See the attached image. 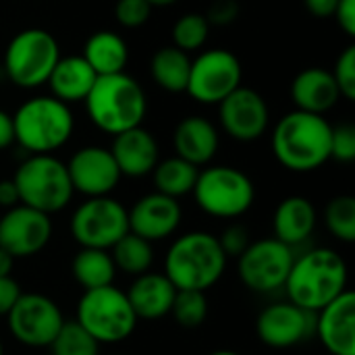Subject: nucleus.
<instances>
[{
  "mask_svg": "<svg viewBox=\"0 0 355 355\" xmlns=\"http://www.w3.org/2000/svg\"><path fill=\"white\" fill-rule=\"evenodd\" d=\"M283 289L291 304L310 314H318L347 291V264L335 250H310L293 260Z\"/></svg>",
  "mask_w": 355,
  "mask_h": 355,
  "instance_id": "obj_1",
  "label": "nucleus"
},
{
  "mask_svg": "<svg viewBox=\"0 0 355 355\" xmlns=\"http://www.w3.org/2000/svg\"><path fill=\"white\" fill-rule=\"evenodd\" d=\"M333 125L322 114L304 110L287 112L272 131L277 160L293 173H312L331 160Z\"/></svg>",
  "mask_w": 355,
  "mask_h": 355,
  "instance_id": "obj_2",
  "label": "nucleus"
},
{
  "mask_svg": "<svg viewBox=\"0 0 355 355\" xmlns=\"http://www.w3.org/2000/svg\"><path fill=\"white\" fill-rule=\"evenodd\" d=\"M227 260L218 237L206 231H191L177 237L168 248L164 275L177 289L208 291L223 279Z\"/></svg>",
  "mask_w": 355,
  "mask_h": 355,
  "instance_id": "obj_3",
  "label": "nucleus"
},
{
  "mask_svg": "<svg viewBox=\"0 0 355 355\" xmlns=\"http://www.w3.org/2000/svg\"><path fill=\"white\" fill-rule=\"evenodd\" d=\"M83 102L94 125L110 135L139 127L148 112L144 87L125 71L100 75Z\"/></svg>",
  "mask_w": 355,
  "mask_h": 355,
  "instance_id": "obj_4",
  "label": "nucleus"
},
{
  "mask_svg": "<svg viewBox=\"0 0 355 355\" xmlns=\"http://www.w3.org/2000/svg\"><path fill=\"white\" fill-rule=\"evenodd\" d=\"M15 141L29 154H52L62 148L75 129L69 104L54 96H35L12 114Z\"/></svg>",
  "mask_w": 355,
  "mask_h": 355,
  "instance_id": "obj_5",
  "label": "nucleus"
},
{
  "mask_svg": "<svg viewBox=\"0 0 355 355\" xmlns=\"http://www.w3.org/2000/svg\"><path fill=\"white\" fill-rule=\"evenodd\" d=\"M21 204L48 216L64 210L73 200V183L67 164L52 154H31L12 177Z\"/></svg>",
  "mask_w": 355,
  "mask_h": 355,
  "instance_id": "obj_6",
  "label": "nucleus"
},
{
  "mask_svg": "<svg viewBox=\"0 0 355 355\" xmlns=\"http://www.w3.org/2000/svg\"><path fill=\"white\" fill-rule=\"evenodd\" d=\"M77 322L102 345L129 339L137 327V316L127 293L114 285L83 291L77 304Z\"/></svg>",
  "mask_w": 355,
  "mask_h": 355,
  "instance_id": "obj_7",
  "label": "nucleus"
},
{
  "mask_svg": "<svg viewBox=\"0 0 355 355\" xmlns=\"http://www.w3.org/2000/svg\"><path fill=\"white\" fill-rule=\"evenodd\" d=\"M58 58L60 46L56 37L46 29L29 27L8 42L4 52V71L17 87L35 89L48 83Z\"/></svg>",
  "mask_w": 355,
  "mask_h": 355,
  "instance_id": "obj_8",
  "label": "nucleus"
},
{
  "mask_svg": "<svg viewBox=\"0 0 355 355\" xmlns=\"http://www.w3.org/2000/svg\"><path fill=\"white\" fill-rule=\"evenodd\" d=\"M191 193L202 212L227 220L243 216L256 200L252 179L233 166H208L200 171Z\"/></svg>",
  "mask_w": 355,
  "mask_h": 355,
  "instance_id": "obj_9",
  "label": "nucleus"
},
{
  "mask_svg": "<svg viewBox=\"0 0 355 355\" xmlns=\"http://www.w3.org/2000/svg\"><path fill=\"white\" fill-rule=\"evenodd\" d=\"M129 233L127 208L110 196L87 198L71 216V235L81 248L110 250Z\"/></svg>",
  "mask_w": 355,
  "mask_h": 355,
  "instance_id": "obj_10",
  "label": "nucleus"
},
{
  "mask_svg": "<svg viewBox=\"0 0 355 355\" xmlns=\"http://www.w3.org/2000/svg\"><path fill=\"white\" fill-rule=\"evenodd\" d=\"M237 260L239 279L248 289L256 293H272L285 287L295 254L293 248L277 237H266L252 241Z\"/></svg>",
  "mask_w": 355,
  "mask_h": 355,
  "instance_id": "obj_11",
  "label": "nucleus"
},
{
  "mask_svg": "<svg viewBox=\"0 0 355 355\" xmlns=\"http://www.w3.org/2000/svg\"><path fill=\"white\" fill-rule=\"evenodd\" d=\"M241 62L231 50H206L191 60L185 92L200 104H220L241 85Z\"/></svg>",
  "mask_w": 355,
  "mask_h": 355,
  "instance_id": "obj_12",
  "label": "nucleus"
},
{
  "mask_svg": "<svg viewBox=\"0 0 355 355\" xmlns=\"http://www.w3.org/2000/svg\"><path fill=\"white\" fill-rule=\"evenodd\" d=\"M10 335L25 347H50L58 335L64 316L56 302L42 293H21L6 314Z\"/></svg>",
  "mask_w": 355,
  "mask_h": 355,
  "instance_id": "obj_13",
  "label": "nucleus"
},
{
  "mask_svg": "<svg viewBox=\"0 0 355 355\" xmlns=\"http://www.w3.org/2000/svg\"><path fill=\"white\" fill-rule=\"evenodd\" d=\"M52 239V220L48 214L25 204L12 206L0 218V248L12 258L40 254Z\"/></svg>",
  "mask_w": 355,
  "mask_h": 355,
  "instance_id": "obj_14",
  "label": "nucleus"
},
{
  "mask_svg": "<svg viewBox=\"0 0 355 355\" xmlns=\"http://www.w3.org/2000/svg\"><path fill=\"white\" fill-rule=\"evenodd\" d=\"M218 119L229 137L254 141L266 133L270 112L266 100L256 89L239 85L218 104Z\"/></svg>",
  "mask_w": 355,
  "mask_h": 355,
  "instance_id": "obj_15",
  "label": "nucleus"
},
{
  "mask_svg": "<svg viewBox=\"0 0 355 355\" xmlns=\"http://www.w3.org/2000/svg\"><path fill=\"white\" fill-rule=\"evenodd\" d=\"M67 171L73 189L85 198L110 196L123 177L110 150L102 146H85L77 150L67 162Z\"/></svg>",
  "mask_w": 355,
  "mask_h": 355,
  "instance_id": "obj_16",
  "label": "nucleus"
},
{
  "mask_svg": "<svg viewBox=\"0 0 355 355\" xmlns=\"http://www.w3.org/2000/svg\"><path fill=\"white\" fill-rule=\"evenodd\" d=\"M312 322L314 320L310 312L291 302H279L260 312L256 320V333L266 347L289 349L300 345L310 335L314 329Z\"/></svg>",
  "mask_w": 355,
  "mask_h": 355,
  "instance_id": "obj_17",
  "label": "nucleus"
},
{
  "mask_svg": "<svg viewBox=\"0 0 355 355\" xmlns=\"http://www.w3.org/2000/svg\"><path fill=\"white\" fill-rule=\"evenodd\" d=\"M127 216H129V231L154 243L171 237L179 229L183 212L179 200L154 191L139 198L133 204V208L127 210Z\"/></svg>",
  "mask_w": 355,
  "mask_h": 355,
  "instance_id": "obj_18",
  "label": "nucleus"
},
{
  "mask_svg": "<svg viewBox=\"0 0 355 355\" xmlns=\"http://www.w3.org/2000/svg\"><path fill=\"white\" fill-rule=\"evenodd\" d=\"M320 343L331 355H355V295L343 291L318 312L314 324Z\"/></svg>",
  "mask_w": 355,
  "mask_h": 355,
  "instance_id": "obj_19",
  "label": "nucleus"
},
{
  "mask_svg": "<svg viewBox=\"0 0 355 355\" xmlns=\"http://www.w3.org/2000/svg\"><path fill=\"white\" fill-rule=\"evenodd\" d=\"M110 154L121 175L131 179L152 175L154 166L160 160V148L156 137L141 125L114 135Z\"/></svg>",
  "mask_w": 355,
  "mask_h": 355,
  "instance_id": "obj_20",
  "label": "nucleus"
},
{
  "mask_svg": "<svg viewBox=\"0 0 355 355\" xmlns=\"http://www.w3.org/2000/svg\"><path fill=\"white\" fill-rule=\"evenodd\" d=\"M177 287L164 272H144L135 277L127 291V300L137 320H160L171 314Z\"/></svg>",
  "mask_w": 355,
  "mask_h": 355,
  "instance_id": "obj_21",
  "label": "nucleus"
},
{
  "mask_svg": "<svg viewBox=\"0 0 355 355\" xmlns=\"http://www.w3.org/2000/svg\"><path fill=\"white\" fill-rule=\"evenodd\" d=\"M291 98L297 110L312 114H327L341 98L339 87L331 71L310 67L297 73L291 83Z\"/></svg>",
  "mask_w": 355,
  "mask_h": 355,
  "instance_id": "obj_22",
  "label": "nucleus"
},
{
  "mask_svg": "<svg viewBox=\"0 0 355 355\" xmlns=\"http://www.w3.org/2000/svg\"><path fill=\"white\" fill-rule=\"evenodd\" d=\"M173 144L179 158L200 168L216 156L220 137H218V129L208 119L187 116L177 125Z\"/></svg>",
  "mask_w": 355,
  "mask_h": 355,
  "instance_id": "obj_23",
  "label": "nucleus"
},
{
  "mask_svg": "<svg viewBox=\"0 0 355 355\" xmlns=\"http://www.w3.org/2000/svg\"><path fill=\"white\" fill-rule=\"evenodd\" d=\"M316 220H318L316 208L308 198L304 196L285 198L275 210V218H272L275 237L287 243L289 248L302 245L312 237L316 229Z\"/></svg>",
  "mask_w": 355,
  "mask_h": 355,
  "instance_id": "obj_24",
  "label": "nucleus"
},
{
  "mask_svg": "<svg viewBox=\"0 0 355 355\" xmlns=\"http://www.w3.org/2000/svg\"><path fill=\"white\" fill-rule=\"evenodd\" d=\"M96 79H98L96 71L81 54L64 56V58L60 56L48 77V85L54 98H58L64 104H73V102H83L87 98Z\"/></svg>",
  "mask_w": 355,
  "mask_h": 355,
  "instance_id": "obj_25",
  "label": "nucleus"
},
{
  "mask_svg": "<svg viewBox=\"0 0 355 355\" xmlns=\"http://www.w3.org/2000/svg\"><path fill=\"white\" fill-rule=\"evenodd\" d=\"M81 56L89 62V67L96 71L98 77L114 75L125 71L129 60V48L119 33L102 29L87 37Z\"/></svg>",
  "mask_w": 355,
  "mask_h": 355,
  "instance_id": "obj_26",
  "label": "nucleus"
},
{
  "mask_svg": "<svg viewBox=\"0 0 355 355\" xmlns=\"http://www.w3.org/2000/svg\"><path fill=\"white\" fill-rule=\"evenodd\" d=\"M189 69H191L189 54L179 50L177 46L160 48L150 60L152 79L158 83V87L171 94H181L187 89Z\"/></svg>",
  "mask_w": 355,
  "mask_h": 355,
  "instance_id": "obj_27",
  "label": "nucleus"
},
{
  "mask_svg": "<svg viewBox=\"0 0 355 355\" xmlns=\"http://www.w3.org/2000/svg\"><path fill=\"white\" fill-rule=\"evenodd\" d=\"M71 275L73 279L87 291L98 289L114 283L116 266L112 262V256L108 250H96V248H81L71 262Z\"/></svg>",
  "mask_w": 355,
  "mask_h": 355,
  "instance_id": "obj_28",
  "label": "nucleus"
},
{
  "mask_svg": "<svg viewBox=\"0 0 355 355\" xmlns=\"http://www.w3.org/2000/svg\"><path fill=\"white\" fill-rule=\"evenodd\" d=\"M198 173H200L198 166H193L191 162L179 156H173L166 160H158V164L152 171V179H154V187L158 193L179 200L193 191Z\"/></svg>",
  "mask_w": 355,
  "mask_h": 355,
  "instance_id": "obj_29",
  "label": "nucleus"
},
{
  "mask_svg": "<svg viewBox=\"0 0 355 355\" xmlns=\"http://www.w3.org/2000/svg\"><path fill=\"white\" fill-rule=\"evenodd\" d=\"M112 262L116 270H123L127 275L139 277L148 272L154 264V248L148 239L135 235V233H125L112 248H110Z\"/></svg>",
  "mask_w": 355,
  "mask_h": 355,
  "instance_id": "obj_30",
  "label": "nucleus"
},
{
  "mask_svg": "<svg viewBox=\"0 0 355 355\" xmlns=\"http://www.w3.org/2000/svg\"><path fill=\"white\" fill-rule=\"evenodd\" d=\"M50 349L52 355H100V343L77 320H64Z\"/></svg>",
  "mask_w": 355,
  "mask_h": 355,
  "instance_id": "obj_31",
  "label": "nucleus"
},
{
  "mask_svg": "<svg viewBox=\"0 0 355 355\" xmlns=\"http://www.w3.org/2000/svg\"><path fill=\"white\" fill-rule=\"evenodd\" d=\"M324 223L333 237L343 243L355 241V200L352 196H337L327 204Z\"/></svg>",
  "mask_w": 355,
  "mask_h": 355,
  "instance_id": "obj_32",
  "label": "nucleus"
},
{
  "mask_svg": "<svg viewBox=\"0 0 355 355\" xmlns=\"http://www.w3.org/2000/svg\"><path fill=\"white\" fill-rule=\"evenodd\" d=\"M173 318L183 329H198L208 318V297L204 291H191V289H177L173 308Z\"/></svg>",
  "mask_w": 355,
  "mask_h": 355,
  "instance_id": "obj_33",
  "label": "nucleus"
},
{
  "mask_svg": "<svg viewBox=\"0 0 355 355\" xmlns=\"http://www.w3.org/2000/svg\"><path fill=\"white\" fill-rule=\"evenodd\" d=\"M210 33V23L202 12H187L173 25V46L183 52L200 50Z\"/></svg>",
  "mask_w": 355,
  "mask_h": 355,
  "instance_id": "obj_34",
  "label": "nucleus"
},
{
  "mask_svg": "<svg viewBox=\"0 0 355 355\" xmlns=\"http://www.w3.org/2000/svg\"><path fill=\"white\" fill-rule=\"evenodd\" d=\"M335 83L339 87L341 98L355 100V46H347L335 60V69L331 71Z\"/></svg>",
  "mask_w": 355,
  "mask_h": 355,
  "instance_id": "obj_35",
  "label": "nucleus"
},
{
  "mask_svg": "<svg viewBox=\"0 0 355 355\" xmlns=\"http://www.w3.org/2000/svg\"><path fill=\"white\" fill-rule=\"evenodd\" d=\"M152 4L148 0H116L114 4V17L116 21L127 27V29H135L148 23L150 15H152Z\"/></svg>",
  "mask_w": 355,
  "mask_h": 355,
  "instance_id": "obj_36",
  "label": "nucleus"
},
{
  "mask_svg": "<svg viewBox=\"0 0 355 355\" xmlns=\"http://www.w3.org/2000/svg\"><path fill=\"white\" fill-rule=\"evenodd\" d=\"M331 160L337 162H354L355 160V127L349 123H341L331 131Z\"/></svg>",
  "mask_w": 355,
  "mask_h": 355,
  "instance_id": "obj_37",
  "label": "nucleus"
},
{
  "mask_svg": "<svg viewBox=\"0 0 355 355\" xmlns=\"http://www.w3.org/2000/svg\"><path fill=\"white\" fill-rule=\"evenodd\" d=\"M218 243H220L227 258L229 256L239 258L245 252V248L252 243V239H250V233L243 225H231L223 231V235L218 237Z\"/></svg>",
  "mask_w": 355,
  "mask_h": 355,
  "instance_id": "obj_38",
  "label": "nucleus"
},
{
  "mask_svg": "<svg viewBox=\"0 0 355 355\" xmlns=\"http://www.w3.org/2000/svg\"><path fill=\"white\" fill-rule=\"evenodd\" d=\"M237 12H239V6L235 0H216L212 2L206 19L208 23H214V25H229L235 21Z\"/></svg>",
  "mask_w": 355,
  "mask_h": 355,
  "instance_id": "obj_39",
  "label": "nucleus"
},
{
  "mask_svg": "<svg viewBox=\"0 0 355 355\" xmlns=\"http://www.w3.org/2000/svg\"><path fill=\"white\" fill-rule=\"evenodd\" d=\"M21 293L23 291L12 277H0V316H6L12 310Z\"/></svg>",
  "mask_w": 355,
  "mask_h": 355,
  "instance_id": "obj_40",
  "label": "nucleus"
},
{
  "mask_svg": "<svg viewBox=\"0 0 355 355\" xmlns=\"http://www.w3.org/2000/svg\"><path fill=\"white\" fill-rule=\"evenodd\" d=\"M333 17L337 19L339 27L349 35L354 37L355 35V0H339Z\"/></svg>",
  "mask_w": 355,
  "mask_h": 355,
  "instance_id": "obj_41",
  "label": "nucleus"
},
{
  "mask_svg": "<svg viewBox=\"0 0 355 355\" xmlns=\"http://www.w3.org/2000/svg\"><path fill=\"white\" fill-rule=\"evenodd\" d=\"M21 200H19V191H17V185L12 179H2L0 181V208H12V206H19Z\"/></svg>",
  "mask_w": 355,
  "mask_h": 355,
  "instance_id": "obj_42",
  "label": "nucleus"
},
{
  "mask_svg": "<svg viewBox=\"0 0 355 355\" xmlns=\"http://www.w3.org/2000/svg\"><path fill=\"white\" fill-rule=\"evenodd\" d=\"M304 4L316 19H327V17H333L339 0H304Z\"/></svg>",
  "mask_w": 355,
  "mask_h": 355,
  "instance_id": "obj_43",
  "label": "nucleus"
},
{
  "mask_svg": "<svg viewBox=\"0 0 355 355\" xmlns=\"http://www.w3.org/2000/svg\"><path fill=\"white\" fill-rule=\"evenodd\" d=\"M15 144V127H12V114L4 112L0 108V150H6Z\"/></svg>",
  "mask_w": 355,
  "mask_h": 355,
  "instance_id": "obj_44",
  "label": "nucleus"
},
{
  "mask_svg": "<svg viewBox=\"0 0 355 355\" xmlns=\"http://www.w3.org/2000/svg\"><path fill=\"white\" fill-rule=\"evenodd\" d=\"M12 266H15V258L6 250L0 248V277H10Z\"/></svg>",
  "mask_w": 355,
  "mask_h": 355,
  "instance_id": "obj_45",
  "label": "nucleus"
},
{
  "mask_svg": "<svg viewBox=\"0 0 355 355\" xmlns=\"http://www.w3.org/2000/svg\"><path fill=\"white\" fill-rule=\"evenodd\" d=\"M152 6H171V4H175V2H179V0H148Z\"/></svg>",
  "mask_w": 355,
  "mask_h": 355,
  "instance_id": "obj_46",
  "label": "nucleus"
},
{
  "mask_svg": "<svg viewBox=\"0 0 355 355\" xmlns=\"http://www.w3.org/2000/svg\"><path fill=\"white\" fill-rule=\"evenodd\" d=\"M210 355H241V354H237V352H229V349H223V352H214V354H210Z\"/></svg>",
  "mask_w": 355,
  "mask_h": 355,
  "instance_id": "obj_47",
  "label": "nucleus"
},
{
  "mask_svg": "<svg viewBox=\"0 0 355 355\" xmlns=\"http://www.w3.org/2000/svg\"><path fill=\"white\" fill-rule=\"evenodd\" d=\"M0 355H4V345H2V341H0Z\"/></svg>",
  "mask_w": 355,
  "mask_h": 355,
  "instance_id": "obj_48",
  "label": "nucleus"
},
{
  "mask_svg": "<svg viewBox=\"0 0 355 355\" xmlns=\"http://www.w3.org/2000/svg\"><path fill=\"white\" fill-rule=\"evenodd\" d=\"M114 355H121V354H114Z\"/></svg>",
  "mask_w": 355,
  "mask_h": 355,
  "instance_id": "obj_49",
  "label": "nucleus"
},
{
  "mask_svg": "<svg viewBox=\"0 0 355 355\" xmlns=\"http://www.w3.org/2000/svg\"><path fill=\"white\" fill-rule=\"evenodd\" d=\"M50 355H52V354H50Z\"/></svg>",
  "mask_w": 355,
  "mask_h": 355,
  "instance_id": "obj_50",
  "label": "nucleus"
}]
</instances>
